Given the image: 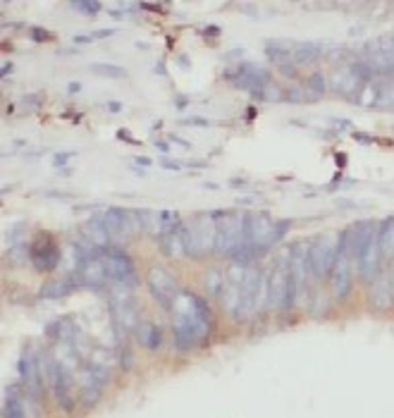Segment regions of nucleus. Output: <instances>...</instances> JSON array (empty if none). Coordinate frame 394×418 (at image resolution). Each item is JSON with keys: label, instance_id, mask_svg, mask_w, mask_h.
<instances>
[{"label": "nucleus", "instance_id": "1", "mask_svg": "<svg viewBox=\"0 0 394 418\" xmlns=\"http://www.w3.org/2000/svg\"><path fill=\"white\" fill-rule=\"evenodd\" d=\"M172 315V342L180 351H191L206 345L215 330V315L208 302L198 294L182 289L175 306L170 308Z\"/></svg>", "mask_w": 394, "mask_h": 418}, {"label": "nucleus", "instance_id": "2", "mask_svg": "<svg viewBox=\"0 0 394 418\" xmlns=\"http://www.w3.org/2000/svg\"><path fill=\"white\" fill-rule=\"evenodd\" d=\"M215 234H218V220L213 218V213H196L191 220L182 225L185 254L191 259H203L213 254Z\"/></svg>", "mask_w": 394, "mask_h": 418}, {"label": "nucleus", "instance_id": "3", "mask_svg": "<svg viewBox=\"0 0 394 418\" xmlns=\"http://www.w3.org/2000/svg\"><path fill=\"white\" fill-rule=\"evenodd\" d=\"M299 282L294 280L289 270V251L282 261H277L268 277V306L275 311H291L299 299Z\"/></svg>", "mask_w": 394, "mask_h": 418}, {"label": "nucleus", "instance_id": "4", "mask_svg": "<svg viewBox=\"0 0 394 418\" xmlns=\"http://www.w3.org/2000/svg\"><path fill=\"white\" fill-rule=\"evenodd\" d=\"M327 282H330V292L334 299H347L354 289V256L349 249L347 229L337 234V259H334Z\"/></svg>", "mask_w": 394, "mask_h": 418}, {"label": "nucleus", "instance_id": "5", "mask_svg": "<svg viewBox=\"0 0 394 418\" xmlns=\"http://www.w3.org/2000/svg\"><path fill=\"white\" fill-rule=\"evenodd\" d=\"M246 244V213L230 211L223 220L218 223V234H215V256H234L241 246Z\"/></svg>", "mask_w": 394, "mask_h": 418}, {"label": "nucleus", "instance_id": "6", "mask_svg": "<svg viewBox=\"0 0 394 418\" xmlns=\"http://www.w3.org/2000/svg\"><path fill=\"white\" fill-rule=\"evenodd\" d=\"M146 287H148L151 297L158 302L160 308H165L170 313V308L175 306L177 297L182 294V285L175 275H172L170 268L153 263L146 270Z\"/></svg>", "mask_w": 394, "mask_h": 418}, {"label": "nucleus", "instance_id": "7", "mask_svg": "<svg viewBox=\"0 0 394 418\" xmlns=\"http://www.w3.org/2000/svg\"><path fill=\"white\" fill-rule=\"evenodd\" d=\"M101 259H103L105 275L110 285H125L129 289L137 287V265H134V259L122 246L117 244L105 246Z\"/></svg>", "mask_w": 394, "mask_h": 418}, {"label": "nucleus", "instance_id": "8", "mask_svg": "<svg viewBox=\"0 0 394 418\" xmlns=\"http://www.w3.org/2000/svg\"><path fill=\"white\" fill-rule=\"evenodd\" d=\"M110 313L117 328L132 332V335L137 332L139 323H142L137 302L132 297V289L125 285H110Z\"/></svg>", "mask_w": 394, "mask_h": 418}, {"label": "nucleus", "instance_id": "9", "mask_svg": "<svg viewBox=\"0 0 394 418\" xmlns=\"http://www.w3.org/2000/svg\"><path fill=\"white\" fill-rule=\"evenodd\" d=\"M337 259V234H320L309 246V272L316 280H327Z\"/></svg>", "mask_w": 394, "mask_h": 418}, {"label": "nucleus", "instance_id": "10", "mask_svg": "<svg viewBox=\"0 0 394 418\" xmlns=\"http://www.w3.org/2000/svg\"><path fill=\"white\" fill-rule=\"evenodd\" d=\"M62 261V249L55 242V237L48 232H41L31 239L29 244V263L39 272H51L60 265Z\"/></svg>", "mask_w": 394, "mask_h": 418}, {"label": "nucleus", "instance_id": "11", "mask_svg": "<svg viewBox=\"0 0 394 418\" xmlns=\"http://www.w3.org/2000/svg\"><path fill=\"white\" fill-rule=\"evenodd\" d=\"M96 218L101 220V225L108 229L110 239H125V237H132L137 232V223H134V211L129 208H122V206H105L103 211L96 213Z\"/></svg>", "mask_w": 394, "mask_h": 418}, {"label": "nucleus", "instance_id": "12", "mask_svg": "<svg viewBox=\"0 0 394 418\" xmlns=\"http://www.w3.org/2000/svg\"><path fill=\"white\" fill-rule=\"evenodd\" d=\"M223 77L228 79V82H232V87L241 89V91H249V94L268 87V84L273 82L270 69L256 65V62H241L234 72H225Z\"/></svg>", "mask_w": 394, "mask_h": 418}, {"label": "nucleus", "instance_id": "13", "mask_svg": "<svg viewBox=\"0 0 394 418\" xmlns=\"http://www.w3.org/2000/svg\"><path fill=\"white\" fill-rule=\"evenodd\" d=\"M17 371H19V380L24 385L26 394H31L34 399L41 401L43 392H46V383H43V375H41V366H39V358L34 356V351L24 349L17 361Z\"/></svg>", "mask_w": 394, "mask_h": 418}, {"label": "nucleus", "instance_id": "14", "mask_svg": "<svg viewBox=\"0 0 394 418\" xmlns=\"http://www.w3.org/2000/svg\"><path fill=\"white\" fill-rule=\"evenodd\" d=\"M69 383L72 380H69V373L62 368V363L51 358V392L55 397V404L65 414H69L74 409V397L69 392Z\"/></svg>", "mask_w": 394, "mask_h": 418}, {"label": "nucleus", "instance_id": "15", "mask_svg": "<svg viewBox=\"0 0 394 418\" xmlns=\"http://www.w3.org/2000/svg\"><path fill=\"white\" fill-rule=\"evenodd\" d=\"M394 306V280L390 270H380L370 282V308L387 311Z\"/></svg>", "mask_w": 394, "mask_h": 418}, {"label": "nucleus", "instance_id": "16", "mask_svg": "<svg viewBox=\"0 0 394 418\" xmlns=\"http://www.w3.org/2000/svg\"><path fill=\"white\" fill-rule=\"evenodd\" d=\"M77 275L79 285L84 287H91V289H103L108 282V275H105V265H103V259H91V261H84L82 265H77L74 270Z\"/></svg>", "mask_w": 394, "mask_h": 418}, {"label": "nucleus", "instance_id": "17", "mask_svg": "<svg viewBox=\"0 0 394 418\" xmlns=\"http://www.w3.org/2000/svg\"><path fill=\"white\" fill-rule=\"evenodd\" d=\"M77 285H79V280H77V275H65V277H53V280H48V282H43L41 285V292H39V297L41 299H65V297H69V294L77 289Z\"/></svg>", "mask_w": 394, "mask_h": 418}, {"label": "nucleus", "instance_id": "18", "mask_svg": "<svg viewBox=\"0 0 394 418\" xmlns=\"http://www.w3.org/2000/svg\"><path fill=\"white\" fill-rule=\"evenodd\" d=\"M361 87H363V84H361L359 79L354 77V72L349 67L337 69V72H334L332 77L327 79V89H332L334 94L349 96V98H354V96L359 94Z\"/></svg>", "mask_w": 394, "mask_h": 418}, {"label": "nucleus", "instance_id": "19", "mask_svg": "<svg viewBox=\"0 0 394 418\" xmlns=\"http://www.w3.org/2000/svg\"><path fill=\"white\" fill-rule=\"evenodd\" d=\"M134 337H137L139 345H142L144 349L155 351V349H160V345H163V328H160L155 320H142L137 332H134Z\"/></svg>", "mask_w": 394, "mask_h": 418}, {"label": "nucleus", "instance_id": "20", "mask_svg": "<svg viewBox=\"0 0 394 418\" xmlns=\"http://www.w3.org/2000/svg\"><path fill=\"white\" fill-rule=\"evenodd\" d=\"M320 55L323 46L316 44V41H299V44H294V51H291V60H294L296 67L313 65Z\"/></svg>", "mask_w": 394, "mask_h": 418}, {"label": "nucleus", "instance_id": "21", "mask_svg": "<svg viewBox=\"0 0 394 418\" xmlns=\"http://www.w3.org/2000/svg\"><path fill=\"white\" fill-rule=\"evenodd\" d=\"M182 225H185L182 223V216L175 208H160V211H155V229H158V237L177 232Z\"/></svg>", "mask_w": 394, "mask_h": 418}, {"label": "nucleus", "instance_id": "22", "mask_svg": "<svg viewBox=\"0 0 394 418\" xmlns=\"http://www.w3.org/2000/svg\"><path fill=\"white\" fill-rule=\"evenodd\" d=\"M225 287H228V277H225V270L220 268H208L206 275H203V289L210 299H218L225 294Z\"/></svg>", "mask_w": 394, "mask_h": 418}, {"label": "nucleus", "instance_id": "23", "mask_svg": "<svg viewBox=\"0 0 394 418\" xmlns=\"http://www.w3.org/2000/svg\"><path fill=\"white\" fill-rule=\"evenodd\" d=\"M158 244H160V251H163L167 259H180V256H187L185 254V242H182V227L172 234H163V237H158Z\"/></svg>", "mask_w": 394, "mask_h": 418}, {"label": "nucleus", "instance_id": "24", "mask_svg": "<svg viewBox=\"0 0 394 418\" xmlns=\"http://www.w3.org/2000/svg\"><path fill=\"white\" fill-rule=\"evenodd\" d=\"M301 87H304V91H306V98H309V103H311V101H320L323 96H325V91H327V79H325V74H323V72H313V74L306 77V82L301 84Z\"/></svg>", "mask_w": 394, "mask_h": 418}, {"label": "nucleus", "instance_id": "25", "mask_svg": "<svg viewBox=\"0 0 394 418\" xmlns=\"http://www.w3.org/2000/svg\"><path fill=\"white\" fill-rule=\"evenodd\" d=\"M3 418H26L24 406H22V397L17 394V390H15V387H8V390H5Z\"/></svg>", "mask_w": 394, "mask_h": 418}, {"label": "nucleus", "instance_id": "26", "mask_svg": "<svg viewBox=\"0 0 394 418\" xmlns=\"http://www.w3.org/2000/svg\"><path fill=\"white\" fill-rule=\"evenodd\" d=\"M89 72L98 74V77H108V79H122L127 77V69L122 65H112V62H91Z\"/></svg>", "mask_w": 394, "mask_h": 418}, {"label": "nucleus", "instance_id": "27", "mask_svg": "<svg viewBox=\"0 0 394 418\" xmlns=\"http://www.w3.org/2000/svg\"><path fill=\"white\" fill-rule=\"evenodd\" d=\"M363 53H385V55L394 58V34L392 36H377V39L368 41L363 46Z\"/></svg>", "mask_w": 394, "mask_h": 418}, {"label": "nucleus", "instance_id": "28", "mask_svg": "<svg viewBox=\"0 0 394 418\" xmlns=\"http://www.w3.org/2000/svg\"><path fill=\"white\" fill-rule=\"evenodd\" d=\"M132 211H134V223H137L139 232L155 229V211H151V208H132Z\"/></svg>", "mask_w": 394, "mask_h": 418}, {"label": "nucleus", "instance_id": "29", "mask_svg": "<svg viewBox=\"0 0 394 418\" xmlns=\"http://www.w3.org/2000/svg\"><path fill=\"white\" fill-rule=\"evenodd\" d=\"M380 89H377V105L375 108L382 110H394V82H377Z\"/></svg>", "mask_w": 394, "mask_h": 418}, {"label": "nucleus", "instance_id": "30", "mask_svg": "<svg viewBox=\"0 0 394 418\" xmlns=\"http://www.w3.org/2000/svg\"><path fill=\"white\" fill-rule=\"evenodd\" d=\"M284 91L280 89V87H275L273 82L268 84V87H263V89H258V91H253V98H261V101H268V103H275V101H282L284 98Z\"/></svg>", "mask_w": 394, "mask_h": 418}, {"label": "nucleus", "instance_id": "31", "mask_svg": "<svg viewBox=\"0 0 394 418\" xmlns=\"http://www.w3.org/2000/svg\"><path fill=\"white\" fill-rule=\"evenodd\" d=\"M69 5H72L74 10H82L84 15H91V17H94V15H98L101 10H103V5H101L98 0H84V3L74 0V3H69Z\"/></svg>", "mask_w": 394, "mask_h": 418}, {"label": "nucleus", "instance_id": "32", "mask_svg": "<svg viewBox=\"0 0 394 418\" xmlns=\"http://www.w3.org/2000/svg\"><path fill=\"white\" fill-rule=\"evenodd\" d=\"M53 31H48V29H43V26H31L29 29V39L31 41H36V44H48V41H53Z\"/></svg>", "mask_w": 394, "mask_h": 418}, {"label": "nucleus", "instance_id": "33", "mask_svg": "<svg viewBox=\"0 0 394 418\" xmlns=\"http://www.w3.org/2000/svg\"><path fill=\"white\" fill-rule=\"evenodd\" d=\"M284 101H289V103H309L304 87H291V89L287 91V96H284Z\"/></svg>", "mask_w": 394, "mask_h": 418}, {"label": "nucleus", "instance_id": "34", "mask_svg": "<svg viewBox=\"0 0 394 418\" xmlns=\"http://www.w3.org/2000/svg\"><path fill=\"white\" fill-rule=\"evenodd\" d=\"M74 155H77V151H62V153H55L53 155V165H55V168H65V163H67L69 158H74Z\"/></svg>", "mask_w": 394, "mask_h": 418}, {"label": "nucleus", "instance_id": "35", "mask_svg": "<svg viewBox=\"0 0 394 418\" xmlns=\"http://www.w3.org/2000/svg\"><path fill=\"white\" fill-rule=\"evenodd\" d=\"M22 103H24L26 108H31V110H39L41 103H43V96H41V94H36V96H24V98H22Z\"/></svg>", "mask_w": 394, "mask_h": 418}, {"label": "nucleus", "instance_id": "36", "mask_svg": "<svg viewBox=\"0 0 394 418\" xmlns=\"http://www.w3.org/2000/svg\"><path fill=\"white\" fill-rule=\"evenodd\" d=\"M182 125H194V127H208L206 117H180Z\"/></svg>", "mask_w": 394, "mask_h": 418}, {"label": "nucleus", "instance_id": "37", "mask_svg": "<svg viewBox=\"0 0 394 418\" xmlns=\"http://www.w3.org/2000/svg\"><path fill=\"white\" fill-rule=\"evenodd\" d=\"M132 351L127 349V347H120V366L122 368H132Z\"/></svg>", "mask_w": 394, "mask_h": 418}, {"label": "nucleus", "instance_id": "38", "mask_svg": "<svg viewBox=\"0 0 394 418\" xmlns=\"http://www.w3.org/2000/svg\"><path fill=\"white\" fill-rule=\"evenodd\" d=\"M160 165H163V170H170V173H180V170H182V163H180V160L163 158V160H160Z\"/></svg>", "mask_w": 394, "mask_h": 418}, {"label": "nucleus", "instance_id": "39", "mask_svg": "<svg viewBox=\"0 0 394 418\" xmlns=\"http://www.w3.org/2000/svg\"><path fill=\"white\" fill-rule=\"evenodd\" d=\"M117 139H122V141L132 143V146H139V141H137V139H134L127 130H117Z\"/></svg>", "mask_w": 394, "mask_h": 418}, {"label": "nucleus", "instance_id": "40", "mask_svg": "<svg viewBox=\"0 0 394 418\" xmlns=\"http://www.w3.org/2000/svg\"><path fill=\"white\" fill-rule=\"evenodd\" d=\"M112 34H115V29H96L91 36H94L96 41H101V39H108V36H112Z\"/></svg>", "mask_w": 394, "mask_h": 418}, {"label": "nucleus", "instance_id": "41", "mask_svg": "<svg viewBox=\"0 0 394 418\" xmlns=\"http://www.w3.org/2000/svg\"><path fill=\"white\" fill-rule=\"evenodd\" d=\"M108 112H112V115H120L122 112V103H117V101H110V103L105 105Z\"/></svg>", "mask_w": 394, "mask_h": 418}, {"label": "nucleus", "instance_id": "42", "mask_svg": "<svg viewBox=\"0 0 394 418\" xmlns=\"http://www.w3.org/2000/svg\"><path fill=\"white\" fill-rule=\"evenodd\" d=\"M134 165H137V168H151V158H146V155H137V158H134Z\"/></svg>", "mask_w": 394, "mask_h": 418}, {"label": "nucleus", "instance_id": "43", "mask_svg": "<svg viewBox=\"0 0 394 418\" xmlns=\"http://www.w3.org/2000/svg\"><path fill=\"white\" fill-rule=\"evenodd\" d=\"M94 36L91 34H79V36H74V44H94Z\"/></svg>", "mask_w": 394, "mask_h": 418}, {"label": "nucleus", "instance_id": "44", "mask_svg": "<svg viewBox=\"0 0 394 418\" xmlns=\"http://www.w3.org/2000/svg\"><path fill=\"white\" fill-rule=\"evenodd\" d=\"M10 72H15V65H12V62H3V69H0V77L8 79V77H10Z\"/></svg>", "mask_w": 394, "mask_h": 418}, {"label": "nucleus", "instance_id": "45", "mask_svg": "<svg viewBox=\"0 0 394 418\" xmlns=\"http://www.w3.org/2000/svg\"><path fill=\"white\" fill-rule=\"evenodd\" d=\"M170 141H175V143H180V146H185V148H191V141H187V139H182V137H177V134H170Z\"/></svg>", "mask_w": 394, "mask_h": 418}, {"label": "nucleus", "instance_id": "46", "mask_svg": "<svg viewBox=\"0 0 394 418\" xmlns=\"http://www.w3.org/2000/svg\"><path fill=\"white\" fill-rule=\"evenodd\" d=\"M354 139H356V141H361V143H373L375 141L373 137H366V134H359V132H354Z\"/></svg>", "mask_w": 394, "mask_h": 418}, {"label": "nucleus", "instance_id": "47", "mask_svg": "<svg viewBox=\"0 0 394 418\" xmlns=\"http://www.w3.org/2000/svg\"><path fill=\"white\" fill-rule=\"evenodd\" d=\"M155 148H158V151L163 153V155L170 153V143H167V141H155Z\"/></svg>", "mask_w": 394, "mask_h": 418}, {"label": "nucleus", "instance_id": "48", "mask_svg": "<svg viewBox=\"0 0 394 418\" xmlns=\"http://www.w3.org/2000/svg\"><path fill=\"white\" fill-rule=\"evenodd\" d=\"M79 91H82V84H79V82H69L67 84V94H79Z\"/></svg>", "mask_w": 394, "mask_h": 418}, {"label": "nucleus", "instance_id": "49", "mask_svg": "<svg viewBox=\"0 0 394 418\" xmlns=\"http://www.w3.org/2000/svg\"><path fill=\"white\" fill-rule=\"evenodd\" d=\"M175 103H177V108H187L189 98H185V96H177V98H175Z\"/></svg>", "mask_w": 394, "mask_h": 418}, {"label": "nucleus", "instance_id": "50", "mask_svg": "<svg viewBox=\"0 0 394 418\" xmlns=\"http://www.w3.org/2000/svg\"><path fill=\"white\" fill-rule=\"evenodd\" d=\"M142 8L144 10H151V12H163V8H160V5H151L148 3V5H142Z\"/></svg>", "mask_w": 394, "mask_h": 418}, {"label": "nucleus", "instance_id": "51", "mask_svg": "<svg viewBox=\"0 0 394 418\" xmlns=\"http://www.w3.org/2000/svg\"><path fill=\"white\" fill-rule=\"evenodd\" d=\"M334 160H337V163H339V168H344V165H347V155H342V153L334 155Z\"/></svg>", "mask_w": 394, "mask_h": 418}, {"label": "nucleus", "instance_id": "52", "mask_svg": "<svg viewBox=\"0 0 394 418\" xmlns=\"http://www.w3.org/2000/svg\"><path fill=\"white\" fill-rule=\"evenodd\" d=\"M203 189L215 191V189H220V186H218V184H213V182H203Z\"/></svg>", "mask_w": 394, "mask_h": 418}, {"label": "nucleus", "instance_id": "53", "mask_svg": "<svg viewBox=\"0 0 394 418\" xmlns=\"http://www.w3.org/2000/svg\"><path fill=\"white\" fill-rule=\"evenodd\" d=\"M177 62H180V67H189V60H187V58H180Z\"/></svg>", "mask_w": 394, "mask_h": 418}]
</instances>
